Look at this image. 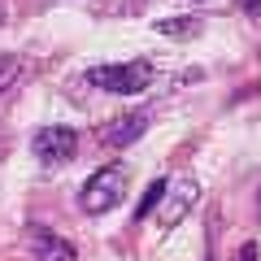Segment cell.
I'll list each match as a JSON object with an SVG mask.
<instances>
[{
  "label": "cell",
  "mask_w": 261,
  "mask_h": 261,
  "mask_svg": "<svg viewBox=\"0 0 261 261\" xmlns=\"http://www.w3.org/2000/svg\"><path fill=\"white\" fill-rule=\"evenodd\" d=\"M148 130V113H126V118H113L109 126H100V148H126V144H135Z\"/></svg>",
  "instance_id": "cell-4"
},
{
  "label": "cell",
  "mask_w": 261,
  "mask_h": 261,
  "mask_svg": "<svg viewBox=\"0 0 261 261\" xmlns=\"http://www.w3.org/2000/svg\"><path fill=\"white\" fill-rule=\"evenodd\" d=\"M166 192H170V178H152V183H148V192H144V196H140V205H135V218L144 222V218H148L152 209L161 205V196H166Z\"/></svg>",
  "instance_id": "cell-7"
},
{
  "label": "cell",
  "mask_w": 261,
  "mask_h": 261,
  "mask_svg": "<svg viewBox=\"0 0 261 261\" xmlns=\"http://www.w3.org/2000/svg\"><path fill=\"white\" fill-rule=\"evenodd\" d=\"M31 148H35V157L44 166H61V161H70L79 152V135L70 126H44V130H35Z\"/></svg>",
  "instance_id": "cell-3"
},
{
  "label": "cell",
  "mask_w": 261,
  "mask_h": 261,
  "mask_svg": "<svg viewBox=\"0 0 261 261\" xmlns=\"http://www.w3.org/2000/svg\"><path fill=\"white\" fill-rule=\"evenodd\" d=\"M157 31H161V35H178V39H183V35H196L200 22H196V18H161Z\"/></svg>",
  "instance_id": "cell-8"
},
{
  "label": "cell",
  "mask_w": 261,
  "mask_h": 261,
  "mask_svg": "<svg viewBox=\"0 0 261 261\" xmlns=\"http://www.w3.org/2000/svg\"><path fill=\"white\" fill-rule=\"evenodd\" d=\"M235 261H257V248H252V244H244V248H240V257H235Z\"/></svg>",
  "instance_id": "cell-10"
},
{
  "label": "cell",
  "mask_w": 261,
  "mask_h": 261,
  "mask_svg": "<svg viewBox=\"0 0 261 261\" xmlns=\"http://www.w3.org/2000/svg\"><path fill=\"white\" fill-rule=\"evenodd\" d=\"M152 79H157L152 61H122V65H96V70H87V83L100 87V92H113V96H140V92H148Z\"/></svg>",
  "instance_id": "cell-1"
},
{
  "label": "cell",
  "mask_w": 261,
  "mask_h": 261,
  "mask_svg": "<svg viewBox=\"0 0 261 261\" xmlns=\"http://www.w3.org/2000/svg\"><path fill=\"white\" fill-rule=\"evenodd\" d=\"M196 196H200V187H196L192 178H183V183L174 187V196H170V205L161 209V226H178V222H183L187 214H192Z\"/></svg>",
  "instance_id": "cell-6"
},
{
  "label": "cell",
  "mask_w": 261,
  "mask_h": 261,
  "mask_svg": "<svg viewBox=\"0 0 261 261\" xmlns=\"http://www.w3.org/2000/svg\"><path fill=\"white\" fill-rule=\"evenodd\" d=\"M244 9H248V13H261V0H244Z\"/></svg>",
  "instance_id": "cell-11"
},
{
  "label": "cell",
  "mask_w": 261,
  "mask_h": 261,
  "mask_svg": "<svg viewBox=\"0 0 261 261\" xmlns=\"http://www.w3.org/2000/svg\"><path fill=\"white\" fill-rule=\"evenodd\" d=\"M122 196H126V170L122 166H100L83 183V192H79V209L83 214H109Z\"/></svg>",
  "instance_id": "cell-2"
},
{
  "label": "cell",
  "mask_w": 261,
  "mask_h": 261,
  "mask_svg": "<svg viewBox=\"0 0 261 261\" xmlns=\"http://www.w3.org/2000/svg\"><path fill=\"white\" fill-rule=\"evenodd\" d=\"M18 70H22L18 57H0V92H9V87L18 83Z\"/></svg>",
  "instance_id": "cell-9"
},
{
  "label": "cell",
  "mask_w": 261,
  "mask_h": 261,
  "mask_svg": "<svg viewBox=\"0 0 261 261\" xmlns=\"http://www.w3.org/2000/svg\"><path fill=\"white\" fill-rule=\"evenodd\" d=\"M31 252L35 261H79V248L48 226H31Z\"/></svg>",
  "instance_id": "cell-5"
}]
</instances>
